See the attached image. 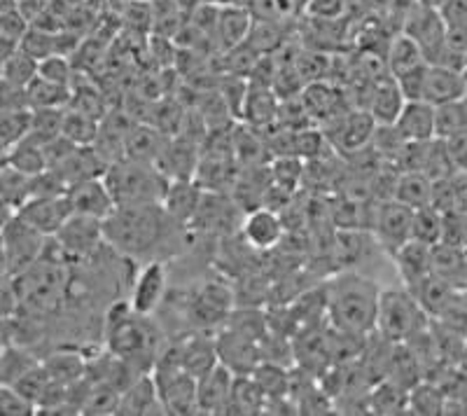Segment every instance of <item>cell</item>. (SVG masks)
Segmentation results:
<instances>
[{"label": "cell", "mask_w": 467, "mask_h": 416, "mask_svg": "<svg viewBox=\"0 0 467 416\" xmlns=\"http://www.w3.org/2000/svg\"><path fill=\"white\" fill-rule=\"evenodd\" d=\"M402 33L414 37L419 47L423 49L428 64H437L446 49V22L437 7L414 3L404 15Z\"/></svg>", "instance_id": "10"}, {"label": "cell", "mask_w": 467, "mask_h": 416, "mask_svg": "<svg viewBox=\"0 0 467 416\" xmlns=\"http://www.w3.org/2000/svg\"><path fill=\"white\" fill-rule=\"evenodd\" d=\"M465 99H467V97H465Z\"/></svg>", "instance_id": "61"}, {"label": "cell", "mask_w": 467, "mask_h": 416, "mask_svg": "<svg viewBox=\"0 0 467 416\" xmlns=\"http://www.w3.org/2000/svg\"><path fill=\"white\" fill-rule=\"evenodd\" d=\"M239 203L229 202L223 192H206L197 218L192 224H202L208 232H227V224H232V218L239 211Z\"/></svg>", "instance_id": "37"}, {"label": "cell", "mask_w": 467, "mask_h": 416, "mask_svg": "<svg viewBox=\"0 0 467 416\" xmlns=\"http://www.w3.org/2000/svg\"><path fill=\"white\" fill-rule=\"evenodd\" d=\"M152 316L133 311L129 299H119L106 314V342L112 353L124 358L139 372H152L160 358V332L150 323Z\"/></svg>", "instance_id": "3"}, {"label": "cell", "mask_w": 467, "mask_h": 416, "mask_svg": "<svg viewBox=\"0 0 467 416\" xmlns=\"http://www.w3.org/2000/svg\"><path fill=\"white\" fill-rule=\"evenodd\" d=\"M327 288V323L335 330L353 335H374L381 290L374 281L356 272H344Z\"/></svg>", "instance_id": "2"}, {"label": "cell", "mask_w": 467, "mask_h": 416, "mask_svg": "<svg viewBox=\"0 0 467 416\" xmlns=\"http://www.w3.org/2000/svg\"><path fill=\"white\" fill-rule=\"evenodd\" d=\"M171 139L173 136H169L160 127H154V124L136 122L127 140V157L129 160L148 161V164H160Z\"/></svg>", "instance_id": "25"}, {"label": "cell", "mask_w": 467, "mask_h": 416, "mask_svg": "<svg viewBox=\"0 0 467 416\" xmlns=\"http://www.w3.org/2000/svg\"><path fill=\"white\" fill-rule=\"evenodd\" d=\"M409 290L414 293V297L419 299L420 305H423V309L428 311L431 318L435 320L444 318L462 293V290L453 288L451 283L441 281V278L435 276V274L425 276L423 281L414 283V286H409Z\"/></svg>", "instance_id": "26"}, {"label": "cell", "mask_w": 467, "mask_h": 416, "mask_svg": "<svg viewBox=\"0 0 467 416\" xmlns=\"http://www.w3.org/2000/svg\"><path fill=\"white\" fill-rule=\"evenodd\" d=\"M57 244L64 248L70 262H89L106 244L103 220L89 218V215L73 213L61 230L54 234Z\"/></svg>", "instance_id": "11"}, {"label": "cell", "mask_w": 467, "mask_h": 416, "mask_svg": "<svg viewBox=\"0 0 467 416\" xmlns=\"http://www.w3.org/2000/svg\"><path fill=\"white\" fill-rule=\"evenodd\" d=\"M218 342L220 363L227 365L236 377L253 374L262 365V348L257 339L244 335V332L227 328L215 337Z\"/></svg>", "instance_id": "13"}, {"label": "cell", "mask_w": 467, "mask_h": 416, "mask_svg": "<svg viewBox=\"0 0 467 416\" xmlns=\"http://www.w3.org/2000/svg\"><path fill=\"white\" fill-rule=\"evenodd\" d=\"M68 202L73 206V213L89 215V218L96 220L110 218V213L117 208V202L112 197L110 187H108L106 176L75 182L68 190Z\"/></svg>", "instance_id": "16"}, {"label": "cell", "mask_w": 467, "mask_h": 416, "mask_svg": "<svg viewBox=\"0 0 467 416\" xmlns=\"http://www.w3.org/2000/svg\"><path fill=\"white\" fill-rule=\"evenodd\" d=\"M43 363L40 358L24 344H3V356H0V381L3 384H16L24 374Z\"/></svg>", "instance_id": "40"}, {"label": "cell", "mask_w": 467, "mask_h": 416, "mask_svg": "<svg viewBox=\"0 0 467 416\" xmlns=\"http://www.w3.org/2000/svg\"><path fill=\"white\" fill-rule=\"evenodd\" d=\"M269 169H271V181L295 192L304 181L306 160H302L299 155H281V157H274Z\"/></svg>", "instance_id": "48"}, {"label": "cell", "mask_w": 467, "mask_h": 416, "mask_svg": "<svg viewBox=\"0 0 467 416\" xmlns=\"http://www.w3.org/2000/svg\"><path fill=\"white\" fill-rule=\"evenodd\" d=\"M178 347H181L182 365H185L187 372H190L197 381L220 363L218 342L211 339V337H203V335L190 337L187 342L178 344Z\"/></svg>", "instance_id": "32"}, {"label": "cell", "mask_w": 467, "mask_h": 416, "mask_svg": "<svg viewBox=\"0 0 467 416\" xmlns=\"http://www.w3.org/2000/svg\"><path fill=\"white\" fill-rule=\"evenodd\" d=\"M295 145H297V155L308 161L323 157V150L327 143H325L323 131H318V129H299Z\"/></svg>", "instance_id": "53"}, {"label": "cell", "mask_w": 467, "mask_h": 416, "mask_svg": "<svg viewBox=\"0 0 467 416\" xmlns=\"http://www.w3.org/2000/svg\"><path fill=\"white\" fill-rule=\"evenodd\" d=\"M37 75L45 78V80L57 82V85H66V87H73V80H75L73 64H70L66 54H52V57L40 61V64H37Z\"/></svg>", "instance_id": "50"}, {"label": "cell", "mask_w": 467, "mask_h": 416, "mask_svg": "<svg viewBox=\"0 0 467 416\" xmlns=\"http://www.w3.org/2000/svg\"><path fill=\"white\" fill-rule=\"evenodd\" d=\"M241 234L245 244L257 251H271L285 236V224L278 211L269 206H257L253 211H245L241 218Z\"/></svg>", "instance_id": "14"}, {"label": "cell", "mask_w": 467, "mask_h": 416, "mask_svg": "<svg viewBox=\"0 0 467 416\" xmlns=\"http://www.w3.org/2000/svg\"><path fill=\"white\" fill-rule=\"evenodd\" d=\"M379 122L372 118V112L360 108V110H350L335 120V129L339 131L335 139V145H339L341 152H362L372 145L374 131Z\"/></svg>", "instance_id": "20"}, {"label": "cell", "mask_w": 467, "mask_h": 416, "mask_svg": "<svg viewBox=\"0 0 467 416\" xmlns=\"http://www.w3.org/2000/svg\"><path fill=\"white\" fill-rule=\"evenodd\" d=\"M43 365L54 384L70 389V386H75L87 377L89 358H85L78 351H54L45 358Z\"/></svg>", "instance_id": "33"}, {"label": "cell", "mask_w": 467, "mask_h": 416, "mask_svg": "<svg viewBox=\"0 0 467 416\" xmlns=\"http://www.w3.org/2000/svg\"><path fill=\"white\" fill-rule=\"evenodd\" d=\"M444 236V213L435 206H423L414 211V223H411V239L420 244L437 245Z\"/></svg>", "instance_id": "46"}, {"label": "cell", "mask_w": 467, "mask_h": 416, "mask_svg": "<svg viewBox=\"0 0 467 416\" xmlns=\"http://www.w3.org/2000/svg\"><path fill=\"white\" fill-rule=\"evenodd\" d=\"M203 197H206V190L194 178H190V181H171L169 190L161 199V206L175 223L192 224V220L197 218L199 208H202Z\"/></svg>", "instance_id": "23"}, {"label": "cell", "mask_w": 467, "mask_h": 416, "mask_svg": "<svg viewBox=\"0 0 467 416\" xmlns=\"http://www.w3.org/2000/svg\"><path fill=\"white\" fill-rule=\"evenodd\" d=\"M432 187H435V181L428 178L420 172H400L398 181H395L393 187V199L402 202L404 206L409 208H423L431 206L432 202Z\"/></svg>", "instance_id": "35"}, {"label": "cell", "mask_w": 467, "mask_h": 416, "mask_svg": "<svg viewBox=\"0 0 467 416\" xmlns=\"http://www.w3.org/2000/svg\"><path fill=\"white\" fill-rule=\"evenodd\" d=\"M395 127L409 143H423V140L437 139V106H432L425 99L407 101L400 118L395 120Z\"/></svg>", "instance_id": "21"}, {"label": "cell", "mask_w": 467, "mask_h": 416, "mask_svg": "<svg viewBox=\"0 0 467 416\" xmlns=\"http://www.w3.org/2000/svg\"><path fill=\"white\" fill-rule=\"evenodd\" d=\"M411 223H414V208L404 206L398 199H377L369 232L374 236V244L388 257H393L404 244L411 241Z\"/></svg>", "instance_id": "9"}, {"label": "cell", "mask_w": 467, "mask_h": 416, "mask_svg": "<svg viewBox=\"0 0 467 416\" xmlns=\"http://www.w3.org/2000/svg\"><path fill=\"white\" fill-rule=\"evenodd\" d=\"M178 227H185V224L175 223L161 203L117 206L110 218L103 220L106 244L110 245L112 251L145 262L160 260L154 255Z\"/></svg>", "instance_id": "1"}, {"label": "cell", "mask_w": 467, "mask_h": 416, "mask_svg": "<svg viewBox=\"0 0 467 416\" xmlns=\"http://www.w3.org/2000/svg\"><path fill=\"white\" fill-rule=\"evenodd\" d=\"M446 49L465 57L467 52V26H446Z\"/></svg>", "instance_id": "57"}, {"label": "cell", "mask_w": 467, "mask_h": 416, "mask_svg": "<svg viewBox=\"0 0 467 416\" xmlns=\"http://www.w3.org/2000/svg\"><path fill=\"white\" fill-rule=\"evenodd\" d=\"M12 386H15L19 393L26 395V398H31L36 405H40V400L45 398V393L49 390V386H52V380H49V374H47V369H45V365L40 363L37 368H33L31 372L24 374L22 380Z\"/></svg>", "instance_id": "51"}, {"label": "cell", "mask_w": 467, "mask_h": 416, "mask_svg": "<svg viewBox=\"0 0 467 416\" xmlns=\"http://www.w3.org/2000/svg\"><path fill=\"white\" fill-rule=\"evenodd\" d=\"M393 262L398 267L400 278L409 288V286H414V283L423 281L425 276L432 274V245L411 239L395 253Z\"/></svg>", "instance_id": "29"}, {"label": "cell", "mask_w": 467, "mask_h": 416, "mask_svg": "<svg viewBox=\"0 0 467 416\" xmlns=\"http://www.w3.org/2000/svg\"><path fill=\"white\" fill-rule=\"evenodd\" d=\"M236 374L227 365L218 363L208 374L199 380V411L202 414H227L229 400L234 393Z\"/></svg>", "instance_id": "19"}, {"label": "cell", "mask_w": 467, "mask_h": 416, "mask_svg": "<svg viewBox=\"0 0 467 416\" xmlns=\"http://www.w3.org/2000/svg\"><path fill=\"white\" fill-rule=\"evenodd\" d=\"M99 127L101 120L91 118L87 112L78 110V108H66L64 118V136L78 145H94L96 136H99Z\"/></svg>", "instance_id": "47"}, {"label": "cell", "mask_w": 467, "mask_h": 416, "mask_svg": "<svg viewBox=\"0 0 467 416\" xmlns=\"http://www.w3.org/2000/svg\"><path fill=\"white\" fill-rule=\"evenodd\" d=\"M166 293H169V267L164 260H150L133 278L129 302L136 314L154 316L164 302Z\"/></svg>", "instance_id": "12"}, {"label": "cell", "mask_w": 467, "mask_h": 416, "mask_svg": "<svg viewBox=\"0 0 467 416\" xmlns=\"http://www.w3.org/2000/svg\"><path fill=\"white\" fill-rule=\"evenodd\" d=\"M278 115H281V101H278V94H274V87L250 82L244 115H241L245 124L265 131V129L278 124Z\"/></svg>", "instance_id": "28"}, {"label": "cell", "mask_w": 467, "mask_h": 416, "mask_svg": "<svg viewBox=\"0 0 467 416\" xmlns=\"http://www.w3.org/2000/svg\"><path fill=\"white\" fill-rule=\"evenodd\" d=\"M152 377L161 395V402H164L166 414H202L197 390L199 381L182 365L181 347H169V351L157 358Z\"/></svg>", "instance_id": "7"}, {"label": "cell", "mask_w": 467, "mask_h": 416, "mask_svg": "<svg viewBox=\"0 0 467 416\" xmlns=\"http://www.w3.org/2000/svg\"><path fill=\"white\" fill-rule=\"evenodd\" d=\"M106 182L117 206H148L161 203L171 181L157 164L124 157L108 166Z\"/></svg>", "instance_id": "5"}, {"label": "cell", "mask_w": 467, "mask_h": 416, "mask_svg": "<svg viewBox=\"0 0 467 416\" xmlns=\"http://www.w3.org/2000/svg\"><path fill=\"white\" fill-rule=\"evenodd\" d=\"M440 12L446 26H467V0H446Z\"/></svg>", "instance_id": "55"}, {"label": "cell", "mask_w": 467, "mask_h": 416, "mask_svg": "<svg viewBox=\"0 0 467 416\" xmlns=\"http://www.w3.org/2000/svg\"><path fill=\"white\" fill-rule=\"evenodd\" d=\"M133 124L136 122L129 115H124V112H108L106 118L101 120L94 148L101 152L108 164H115V161L127 157V140Z\"/></svg>", "instance_id": "24"}, {"label": "cell", "mask_w": 467, "mask_h": 416, "mask_svg": "<svg viewBox=\"0 0 467 416\" xmlns=\"http://www.w3.org/2000/svg\"><path fill=\"white\" fill-rule=\"evenodd\" d=\"M3 161L19 169V172L28 173V176H40V173H45L49 169L45 145L33 139V136H26L24 140L12 145L10 150H5L3 152Z\"/></svg>", "instance_id": "36"}, {"label": "cell", "mask_w": 467, "mask_h": 416, "mask_svg": "<svg viewBox=\"0 0 467 416\" xmlns=\"http://www.w3.org/2000/svg\"><path fill=\"white\" fill-rule=\"evenodd\" d=\"M202 152L203 150L199 148V140L190 139L185 134H178L171 139L169 148H166L157 166L166 173L169 181H190V178L197 176Z\"/></svg>", "instance_id": "18"}, {"label": "cell", "mask_w": 467, "mask_h": 416, "mask_svg": "<svg viewBox=\"0 0 467 416\" xmlns=\"http://www.w3.org/2000/svg\"><path fill=\"white\" fill-rule=\"evenodd\" d=\"M467 97V73L461 68H449V66L431 64L428 78H425L423 99L432 106L451 103Z\"/></svg>", "instance_id": "22"}, {"label": "cell", "mask_w": 467, "mask_h": 416, "mask_svg": "<svg viewBox=\"0 0 467 416\" xmlns=\"http://www.w3.org/2000/svg\"><path fill=\"white\" fill-rule=\"evenodd\" d=\"M428 64L423 49L419 47L414 37H409L407 33H398V36L388 43L386 54V68L393 78H402L409 70L419 68V66Z\"/></svg>", "instance_id": "34"}, {"label": "cell", "mask_w": 467, "mask_h": 416, "mask_svg": "<svg viewBox=\"0 0 467 416\" xmlns=\"http://www.w3.org/2000/svg\"><path fill=\"white\" fill-rule=\"evenodd\" d=\"M432 274L441 281L451 283L453 288L467 290V253L451 244L432 245Z\"/></svg>", "instance_id": "30"}, {"label": "cell", "mask_w": 467, "mask_h": 416, "mask_svg": "<svg viewBox=\"0 0 467 416\" xmlns=\"http://www.w3.org/2000/svg\"><path fill=\"white\" fill-rule=\"evenodd\" d=\"M266 411V393L253 374L236 377L227 414H262Z\"/></svg>", "instance_id": "39"}, {"label": "cell", "mask_w": 467, "mask_h": 416, "mask_svg": "<svg viewBox=\"0 0 467 416\" xmlns=\"http://www.w3.org/2000/svg\"><path fill=\"white\" fill-rule=\"evenodd\" d=\"M420 3H423V5H431V7H437V10H440V7L444 5L446 0H420Z\"/></svg>", "instance_id": "58"}, {"label": "cell", "mask_w": 467, "mask_h": 416, "mask_svg": "<svg viewBox=\"0 0 467 416\" xmlns=\"http://www.w3.org/2000/svg\"><path fill=\"white\" fill-rule=\"evenodd\" d=\"M0 411L5 416L37 414V405L10 384H0Z\"/></svg>", "instance_id": "52"}, {"label": "cell", "mask_w": 467, "mask_h": 416, "mask_svg": "<svg viewBox=\"0 0 467 416\" xmlns=\"http://www.w3.org/2000/svg\"><path fill=\"white\" fill-rule=\"evenodd\" d=\"M37 64H40V61L33 59L31 54H26L19 47L15 54H10L7 59H3V87L26 89V87L37 78Z\"/></svg>", "instance_id": "43"}, {"label": "cell", "mask_w": 467, "mask_h": 416, "mask_svg": "<svg viewBox=\"0 0 467 416\" xmlns=\"http://www.w3.org/2000/svg\"><path fill=\"white\" fill-rule=\"evenodd\" d=\"M33 129V108H3L0 115V136H3V152L26 139Z\"/></svg>", "instance_id": "44"}, {"label": "cell", "mask_w": 467, "mask_h": 416, "mask_svg": "<svg viewBox=\"0 0 467 416\" xmlns=\"http://www.w3.org/2000/svg\"><path fill=\"white\" fill-rule=\"evenodd\" d=\"M117 414H166L161 395L154 384L152 372L139 374L136 380L129 384V389L122 393L119 400V411Z\"/></svg>", "instance_id": "27"}, {"label": "cell", "mask_w": 467, "mask_h": 416, "mask_svg": "<svg viewBox=\"0 0 467 416\" xmlns=\"http://www.w3.org/2000/svg\"><path fill=\"white\" fill-rule=\"evenodd\" d=\"M250 28H253V15H250V10H245L241 5H220L215 40H218V45L224 52L244 45L250 36Z\"/></svg>", "instance_id": "31"}, {"label": "cell", "mask_w": 467, "mask_h": 416, "mask_svg": "<svg viewBox=\"0 0 467 416\" xmlns=\"http://www.w3.org/2000/svg\"><path fill=\"white\" fill-rule=\"evenodd\" d=\"M465 73H467V52H465Z\"/></svg>", "instance_id": "59"}, {"label": "cell", "mask_w": 467, "mask_h": 416, "mask_svg": "<svg viewBox=\"0 0 467 416\" xmlns=\"http://www.w3.org/2000/svg\"><path fill=\"white\" fill-rule=\"evenodd\" d=\"M446 390L437 381H419L409 390V414H444Z\"/></svg>", "instance_id": "45"}, {"label": "cell", "mask_w": 467, "mask_h": 416, "mask_svg": "<svg viewBox=\"0 0 467 416\" xmlns=\"http://www.w3.org/2000/svg\"><path fill=\"white\" fill-rule=\"evenodd\" d=\"M404 103H407V97H404L400 82L390 73H383L374 78L372 85H369L365 110L372 112V118L379 124H395Z\"/></svg>", "instance_id": "17"}, {"label": "cell", "mask_w": 467, "mask_h": 416, "mask_svg": "<svg viewBox=\"0 0 467 416\" xmlns=\"http://www.w3.org/2000/svg\"><path fill=\"white\" fill-rule=\"evenodd\" d=\"M341 12H344V0H311L306 7V15L318 19H337Z\"/></svg>", "instance_id": "56"}, {"label": "cell", "mask_w": 467, "mask_h": 416, "mask_svg": "<svg viewBox=\"0 0 467 416\" xmlns=\"http://www.w3.org/2000/svg\"><path fill=\"white\" fill-rule=\"evenodd\" d=\"M372 414H409V390L390 380H381L369 390Z\"/></svg>", "instance_id": "41"}, {"label": "cell", "mask_w": 467, "mask_h": 416, "mask_svg": "<svg viewBox=\"0 0 467 416\" xmlns=\"http://www.w3.org/2000/svg\"><path fill=\"white\" fill-rule=\"evenodd\" d=\"M47 236L22 220L15 211H5L3 224V274L16 276L43 255Z\"/></svg>", "instance_id": "8"}, {"label": "cell", "mask_w": 467, "mask_h": 416, "mask_svg": "<svg viewBox=\"0 0 467 416\" xmlns=\"http://www.w3.org/2000/svg\"><path fill=\"white\" fill-rule=\"evenodd\" d=\"M441 140L446 143V150H449V155H451L453 166H456L461 173H467V129H462L458 134Z\"/></svg>", "instance_id": "54"}, {"label": "cell", "mask_w": 467, "mask_h": 416, "mask_svg": "<svg viewBox=\"0 0 467 416\" xmlns=\"http://www.w3.org/2000/svg\"><path fill=\"white\" fill-rule=\"evenodd\" d=\"M431 326V314L423 309V305L407 286L381 290L374 335L383 337L390 344H404Z\"/></svg>", "instance_id": "6"}, {"label": "cell", "mask_w": 467, "mask_h": 416, "mask_svg": "<svg viewBox=\"0 0 467 416\" xmlns=\"http://www.w3.org/2000/svg\"><path fill=\"white\" fill-rule=\"evenodd\" d=\"M467 129V99L437 106V139H449Z\"/></svg>", "instance_id": "49"}, {"label": "cell", "mask_w": 467, "mask_h": 416, "mask_svg": "<svg viewBox=\"0 0 467 416\" xmlns=\"http://www.w3.org/2000/svg\"><path fill=\"white\" fill-rule=\"evenodd\" d=\"M26 97L33 110L37 108H68L73 99V87L57 85L37 75L36 80L26 87Z\"/></svg>", "instance_id": "42"}, {"label": "cell", "mask_w": 467, "mask_h": 416, "mask_svg": "<svg viewBox=\"0 0 467 416\" xmlns=\"http://www.w3.org/2000/svg\"><path fill=\"white\" fill-rule=\"evenodd\" d=\"M12 283L22 297V311H28L36 318L58 314L68 302L70 265L40 255L31 267L12 276Z\"/></svg>", "instance_id": "4"}, {"label": "cell", "mask_w": 467, "mask_h": 416, "mask_svg": "<svg viewBox=\"0 0 467 416\" xmlns=\"http://www.w3.org/2000/svg\"><path fill=\"white\" fill-rule=\"evenodd\" d=\"M465 253H467V248H465Z\"/></svg>", "instance_id": "60"}, {"label": "cell", "mask_w": 467, "mask_h": 416, "mask_svg": "<svg viewBox=\"0 0 467 416\" xmlns=\"http://www.w3.org/2000/svg\"><path fill=\"white\" fill-rule=\"evenodd\" d=\"M16 215L26 220L31 227L43 232L45 236H54L66 220L73 215V206L68 202V194H58V197H33L24 203Z\"/></svg>", "instance_id": "15"}, {"label": "cell", "mask_w": 467, "mask_h": 416, "mask_svg": "<svg viewBox=\"0 0 467 416\" xmlns=\"http://www.w3.org/2000/svg\"><path fill=\"white\" fill-rule=\"evenodd\" d=\"M33 187H36V176L19 172L15 166L3 161V172H0V192H3V203L5 211H19L28 199L33 197Z\"/></svg>", "instance_id": "38"}]
</instances>
